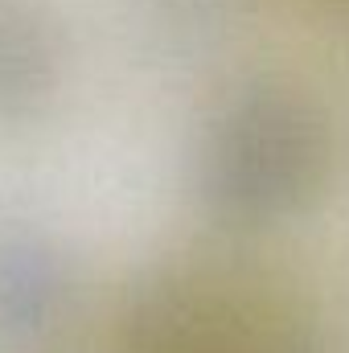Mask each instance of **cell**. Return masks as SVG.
Here are the masks:
<instances>
[{
  "instance_id": "1",
  "label": "cell",
  "mask_w": 349,
  "mask_h": 353,
  "mask_svg": "<svg viewBox=\"0 0 349 353\" xmlns=\"http://www.w3.org/2000/svg\"><path fill=\"white\" fill-rule=\"evenodd\" d=\"M54 29L33 0H0V94H25L50 79Z\"/></svg>"
}]
</instances>
